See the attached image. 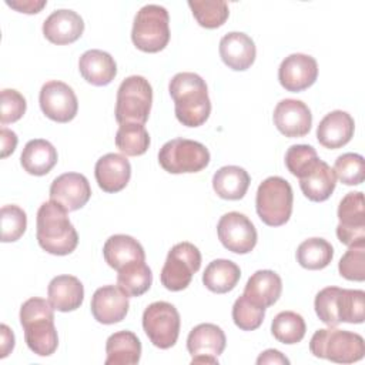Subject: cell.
<instances>
[{
  "instance_id": "obj_1",
  "label": "cell",
  "mask_w": 365,
  "mask_h": 365,
  "mask_svg": "<svg viewBox=\"0 0 365 365\" xmlns=\"http://www.w3.org/2000/svg\"><path fill=\"white\" fill-rule=\"evenodd\" d=\"M177 120L185 127L202 125L211 114L208 88L201 76L190 71L177 73L168 84Z\"/></svg>"
},
{
  "instance_id": "obj_2",
  "label": "cell",
  "mask_w": 365,
  "mask_h": 365,
  "mask_svg": "<svg viewBox=\"0 0 365 365\" xmlns=\"http://www.w3.org/2000/svg\"><path fill=\"white\" fill-rule=\"evenodd\" d=\"M68 211L54 201L40 205L36 217V237L38 245L53 255H68L77 244L78 235L68 218Z\"/></svg>"
},
{
  "instance_id": "obj_3",
  "label": "cell",
  "mask_w": 365,
  "mask_h": 365,
  "mask_svg": "<svg viewBox=\"0 0 365 365\" xmlns=\"http://www.w3.org/2000/svg\"><path fill=\"white\" fill-rule=\"evenodd\" d=\"M53 309L48 301L37 297L29 298L20 307V324L24 329V341L30 351L38 356H50L58 346Z\"/></svg>"
},
{
  "instance_id": "obj_4",
  "label": "cell",
  "mask_w": 365,
  "mask_h": 365,
  "mask_svg": "<svg viewBox=\"0 0 365 365\" xmlns=\"http://www.w3.org/2000/svg\"><path fill=\"white\" fill-rule=\"evenodd\" d=\"M309 351L317 358L338 364H352L364 358L365 342L356 332L329 327L315 331L309 341Z\"/></svg>"
},
{
  "instance_id": "obj_5",
  "label": "cell",
  "mask_w": 365,
  "mask_h": 365,
  "mask_svg": "<svg viewBox=\"0 0 365 365\" xmlns=\"http://www.w3.org/2000/svg\"><path fill=\"white\" fill-rule=\"evenodd\" d=\"M131 40L144 53H158L170 41V16L160 4H145L141 7L133 23Z\"/></svg>"
},
{
  "instance_id": "obj_6",
  "label": "cell",
  "mask_w": 365,
  "mask_h": 365,
  "mask_svg": "<svg viewBox=\"0 0 365 365\" xmlns=\"http://www.w3.org/2000/svg\"><path fill=\"white\" fill-rule=\"evenodd\" d=\"M294 192L289 182L278 175L265 178L255 195V208L261 221L269 227L284 225L292 212Z\"/></svg>"
},
{
  "instance_id": "obj_7",
  "label": "cell",
  "mask_w": 365,
  "mask_h": 365,
  "mask_svg": "<svg viewBox=\"0 0 365 365\" xmlns=\"http://www.w3.org/2000/svg\"><path fill=\"white\" fill-rule=\"evenodd\" d=\"M153 103V88L143 76H130L117 90L115 120L118 124H141L148 120Z\"/></svg>"
},
{
  "instance_id": "obj_8",
  "label": "cell",
  "mask_w": 365,
  "mask_h": 365,
  "mask_svg": "<svg viewBox=\"0 0 365 365\" xmlns=\"http://www.w3.org/2000/svg\"><path fill=\"white\" fill-rule=\"evenodd\" d=\"M158 163L170 174L198 173L210 164V151L198 141L174 138L160 148Z\"/></svg>"
},
{
  "instance_id": "obj_9",
  "label": "cell",
  "mask_w": 365,
  "mask_h": 365,
  "mask_svg": "<svg viewBox=\"0 0 365 365\" xmlns=\"http://www.w3.org/2000/svg\"><path fill=\"white\" fill-rule=\"evenodd\" d=\"M200 250L191 242H178L168 251L160 274L161 284L168 291H182L190 285L192 275L200 269Z\"/></svg>"
},
{
  "instance_id": "obj_10",
  "label": "cell",
  "mask_w": 365,
  "mask_h": 365,
  "mask_svg": "<svg viewBox=\"0 0 365 365\" xmlns=\"http://www.w3.org/2000/svg\"><path fill=\"white\" fill-rule=\"evenodd\" d=\"M180 325V314L170 302H153L143 312V329L151 344L160 349H168L175 345Z\"/></svg>"
},
{
  "instance_id": "obj_11",
  "label": "cell",
  "mask_w": 365,
  "mask_h": 365,
  "mask_svg": "<svg viewBox=\"0 0 365 365\" xmlns=\"http://www.w3.org/2000/svg\"><path fill=\"white\" fill-rule=\"evenodd\" d=\"M218 240L231 252L248 254L257 245V230L251 220L237 211L224 214L217 224Z\"/></svg>"
},
{
  "instance_id": "obj_12",
  "label": "cell",
  "mask_w": 365,
  "mask_h": 365,
  "mask_svg": "<svg viewBox=\"0 0 365 365\" xmlns=\"http://www.w3.org/2000/svg\"><path fill=\"white\" fill-rule=\"evenodd\" d=\"M43 114L56 123L71 121L78 111V101L73 88L58 80L43 84L38 96Z\"/></svg>"
},
{
  "instance_id": "obj_13",
  "label": "cell",
  "mask_w": 365,
  "mask_h": 365,
  "mask_svg": "<svg viewBox=\"0 0 365 365\" xmlns=\"http://www.w3.org/2000/svg\"><path fill=\"white\" fill-rule=\"evenodd\" d=\"M336 237L345 245L365 240V210L361 191L348 192L338 205Z\"/></svg>"
},
{
  "instance_id": "obj_14",
  "label": "cell",
  "mask_w": 365,
  "mask_h": 365,
  "mask_svg": "<svg viewBox=\"0 0 365 365\" xmlns=\"http://www.w3.org/2000/svg\"><path fill=\"white\" fill-rule=\"evenodd\" d=\"M318 77V64L312 56L294 53L285 57L278 68L279 84L292 93L311 87Z\"/></svg>"
},
{
  "instance_id": "obj_15",
  "label": "cell",
  "mask_w": 365,
  "mask_h": 365,
  "mask_svg": "<svg viewBox=\"0 0 365 365\" xmlns=\"http://www.w3.org/2000/svg\"><path fill=\"white\" fill-rule=\"evenodd\" d=\"M277 130L285 137H304L309 133L312 125V114L308 106L295 98L281 100L272 114Z\"/></svg>"
},
{
  "instance_id": "obj_16",
  "label": "cell",
  "mask_w": 365,
  "mask_h": 365,
  "mask_svg": "<svg viewBox=\"0 0 365 365\" xmlns=\"http://www.w3.org/2000/svg\"><path fill=\"white\" fill-rule=\"evenodd\" d=\"M90 197V182L80 173H64L56 177L50 185V200L58 202L67 211L83 208Z\"/></svg>"
},
{
  "instance_id": "obj_17",
  "label": "cell",
  "mask_w": 365,
  "mask_h": 365,
  "mask_svg": "<svg viewBox=\"0 0 365 365\" xmlns=\"http://www.w3.org/2000/svg\"><path fill=\"white\" fill-rule=\"evenodd\" d=\"M91 314L100 324L111 325L123 321L128 312V295L117 285H104L91 297Z\"/></svg>"
},
{
  "instance_id": "obj_18",
  "label": "cell",
  "mask_w": 365,
  "mask_h": 365,
  "mask_svg": "<svg viewBox=\"0 0 365 365\" xmlns=\"http://www.w3.org/2000/svg\"><path fill=\"white\" fill-rule=\"evenodd\" d=\"M84 31L81 16L73 10L60 9L53 11L43 23L44 37L57 46L74 43Z\"/></svg>"
},
{
  "instance_id": "obj_19",
  "label": "cell",
  "mask_w": 365,
  "mask_h": 365,
  "mask_svg": "<svg viewBox=\"0 0 365 365\" xmlns=\"http://www.w3.org/2000/svg\"><path fill=\"white\" fill-rule=\"evenodd\" d=\"M94 175L103 191L118 192L125 188L131 178V165L124 155L108 153L97 160Z\"/></svg>"
},
{
  "instance_id": "obj_20",
  "label": "cell",
  "mask_w": 365,
  "mask_h": 365,
  "mask_svg": "<svg viewBox=\"0 0 365 365\" xmlns=\"http://www.w3.org/2000/svg\"><path fill=\"white\" fill-rule=\"evenodd\" d=\"M302 194L315 202H322L331 197L336 185L334 170L321 158H317L298 177Z\"/></svg>"
},
{
  "instance_id": "obj_21",
  "label": "cell",
  "mask_w": 365,
  "mask_h": 365,
  "mask_svg": "<svg viewBox=\"0 0 365 365\" xmlns=\"http://www.w3.org/2000/svg\"><path fill=\"white\" fill-rule=\"evenodd\" d=\"M220 56L225 66L235 71H244L250 68L257 56L254 40L241 31L227 33L220 40Z\"/></svg>"
},
{
  "instance_id": "obj_22",
  "label": "cell",
  "mask_w": 365,
  "mask_h": 365,
  "mask_svg": "<svg viewBox=\"0 0 365 365\" xmlns=\"http://www.w3.org/2000/svg\"><path fill=\"white\" fill-rule=\"evenodd\" d=\"M355 123L349 113L335 110L328 113L317 127V138L325 148H341L348 144L354 135Z\"/></svg>"
},
{
  "instance_id": "obj_23",
  "label": "cell",
  "mask_w": 365,
  "mask_h": 365,
  "mask_svg": "<svg viewBox=\"0 0 365 365\" xmlns=\"http://www.w3.org/2000/svg\"><path fill=\"white\" fill-rule=\"evenodd\" d=\"M78 70L83 78L93 86H107L117 76V64L107 51L91 48L81 54Z\"/></svg>"
},
{
  "instance_id": "obj_24",
  "label": "cell",
  "mask_w": 365,
  "mask_h": 365,
  "mask_svg": "<svg viewBox=\"0 0 365 365\" xmlns=\"http://www.w3.org/2000/svg\"><path fill=\"white\" fill-rule=\"evenodd\" d=\"M47 297L51 307L60 312H70L83 304L84 287L77 277L57 275L47 288Z\"/></svg>"
},
{
  "instance_id": "obj_25",
  "label": "cell",
  "mask_w": 365,
  "mask_h": 365,
  "mask_svg": "<svg viewBox=\"0 0 365 365\" xmlns=\"http://www.w3.org/2000/svg\"><path fill=\"white\" fill-rule=\"evenodd\" d=\"M282 292L281 277L271 269H258L254 272L244 288V295L254 304L268 308L274 305Z\"/></svg>"
},
{
  "instance_id": "obj_26",
  "label": "cell",
  "mask_w": 365,
  "mask_h": 365,
  "mask_svg": "<svg viewBox=\"0 0 365 365\" xmlns=\"http://www.w3.org/2000/svg\"><path fill=\"white\" fill-rule=\"evenodd\" d=\"M227 338L224 331L215 324H200L194 327L187 338V349L191 356L217 358L225 349Z\"/></svg>"
},
{
  "instance_id": "obj_27",
  "label": "cell",
  "mask_w": 365,
  "mask_h": 365,
  "mask_svg": "<svg viewBox=\"0 0 365 365\" xmlns=\"http://www.w3.org/2000/svg\"><path fill=\"white\" fill-rule=\"evenodd\" d=\"M103 255L106 262L115 271L130 262L145 261V252L143 245L135 238L125 234L111 235L104 242Z\"/></svg>"
},
{
  "instance_id": "obj_28",
  "label": "cell",
  "mask_w": 365,
  "mask_h": 365,
  "mask_svg": "<svg viewBox=\"0 0 365 365\" xmlns=\"http://www.w3.org/2000/svg\"><path fill=\"white\" fill-rule=\"evenodd\" d=\"M57 150L54 145L43 138L30 140L20 155L21 167L31 175H46L57 164Z\"/></svg>"
},
{
  "instance_id": "obj_29",
  "label": "cell",
  "mask_w": 365,
  "mask_h": 365,
  "mask_svg": "<svg viewBox=\"0 0 365 365\" xmlns=\"http://www.w3.org/2000/svg\"><path fill=\"white\" fill-rule=\"evenodd\" d=\"M106 365H135L141 358V342L131 331L111 334L106 342Z\"/></svg>"
},
{
  "instance_id": "obj_30",
  "label": "cell",
  "mask_w": 365,
  "mask_h": 365,
  "mask_svg": "<svg viewBox=\"0 0 365 365\" xmlns=\"http://www.w3.org/2000/svg\"><path fill=\"white\" fill-rule=\"evenodd\" d=\"M251 178L250 174L238 165L221 167L212 177V188L220 198L224 200H241L248 187Z\"/></svg>"
},
{
  "instance_id": "obj_31",
  "label": "cell",
  "mask_w": 365,
  "mask_h": 365,
  "mask_svg": "<svg viewBox=\"0 0 365 365\" xmlns=\"http://www.w3.org/2000/svg\"><path fill=\"white\" fill-rule=\"evenodd\" d=\"M241 278L240 267L232 262L231 259H214L211 261L204 274H202V284L207 289L215 294H225L235 288Z\"/></svg>"
},
{
  "instance_id": "obj_32",
  "label": "cell",
  "mask_w": 365,
  "mask_h": 365,
  "mask_svg": "<svg viewBox=\"0 0 365 365\" xmlns=\"http://www.w3.org/2000/svg\"><path fill=\"white\" fill-rule=\"evenodd\" d=\"M153 274L145 261H134L117 271V285L128 297H140L150 289Z\"/></svg>"
},
{
  "instance_id": "obj_33",
  "label": "cell",
  "mask_w": 365,
  "mask_h": 365,
  "mask_svg": "<svg viewBox=\"0 0 365 365\" xmlns=\"http://www.w3.org/2000/svg\"><path fill=\"white\" fill-rule=\"evenodd\" d=\"M334 258L332 245L324 238H308L297 248V261L305 269H322Z\"/></svg>"
},
{
  "instance_id": "obj_34",
  "label": "cell",
  "mask_w": 365,
  "mask_h": 365,
  "mask_svg": "<svg viewBox=\"0 0 365 365\" xmlns=\"http://www.w3.org/2000/svg\"><path fill=\"white\" fill-rule=\"evenodd\" d=\"M115 145L125 155H143L150 147L148 131L141 124H120L115 133Z\"/></svg>"
},
{
  "instance_id": "obj_35",
  "label": "cell",
  "mask_w": 365,
  "mask_h": 365,
  "mask_svg": "<svg viewBox=\"0 0 365 365\" xmlns=\"http://www.w3.org/2000/svg\"><path fill=\"white\" fill-rule=\"evenodd\" d=\"M307 325L304 318L294 311H282L275 315L271 324L274 338L282 344L292 345L305 336Z\"/></svg>"
},
{
  "instance_id": "obj_36",
  "label": "cell",
  "mask_w": 365,
  "mask_h": 365,
  "mask_svg": "<svg viewBox=\"0 0 365 365\" xmlns=\"http://www.w3.org/2000/svg\"><path fill=\"white\" fill-rule=\"evenodd\" d=\"M188 6L197 23L204 29H217L230 16L228 4L224 0H190Z\"/></svg>"
},
{
  "instance_id": "obj_37",
  "label": "cell",
  "mask_w": 365,
  "mask_h": 365,
  "mask_svg": "<svg viewBox=\"0 0 365 365\" xmlns=\"http://www.w3.org/2000/svg\"><path fill=\"white\" fill-rule=\"evenodd\" d=\"M365 311V292L362 289L339 288L336 297V314L339 322L362 324Z\"/></svg>"
},
{
  "instance_id": "obj_38",
  "label": "cell",
  "mask_w": 365,
  "mask_h": 365,
  "mask_svg": "<svg viewBox=\"0 0 365 365\" xmlns=\"http://www.w3.org/2000/svg\"><path fill=\"white\" fill-rule=\"evenodd\" d=\"M335 177L345 185H359L365 178V160L361 154L345 153L335 160Z\"/></svg>"
},
{
  "instance_id": "obj_39",
  "label": "cell",
  "mask_w": 365,
  "mask_h": 365,
  "mask_svg": "<svg viewBox=\"0 0 365 365\" xmlns=\"http://www.w3.org/2000/svg\"><path fill=\"white\" fill-rule=\"evenodd\" d=\"M338 271L348 281L362 282L365 279V240L348 247L338 262Z\"/></svg>"
},
{
  "instance_id": "obj_40",
  "label": "cell",
  "mask_w": 365,
  "mask_h": 365,
  "mask_svg": "<svg viewBox=\"0 0 365 365\" xmlns=\"http://www.w3.org/2000/svg\"><path fill=\"white\" fill-rule=\"evenodd\" d=\"M265 308L251 302L244 294L232 305V321L242 331H254L261 327Z\"/></svg>"
},
{
  "instance_id": "obj_41",
  "label": "cell",
  "mask_w": 365,
  "mask_h": 365,
  "mask_svg": "<svg viewBox=\"0 0 365 365\" xmlns=\"http://www.w3.org/2000/svg\"><path fill=\"white\" fill-rule=\"evenodd\" d=\"M27 228V215L19 205H3L1 207V241L13 242L17 241Z\"/></svg>"
},
{
  "instance_id": "obj_42",
  "label": "cell",
  "mask_w": 365,
  "mask_h": 365,
  "mask_svg": "<svg viewBox=\"0 0 365 365\" xmlns=\"http://www.w3.org/2000/svg\"><path fill=\"white\" fill-rule=\"evenodd\" d=\"M339 288L338 287H327L322 288L314 301V308L318 318L328 327H336L339 322L336 314V297Z\"/></svg>"
},
{
  "instance_id": "obj_43",
  "label": "cell",
  "mask_w": 365,
  "mask_h": 365,
  "mask_svg": "<svg viewBox=\"0 0 365 365\" xmlns=\"http://www.w3.org/2000/svg\"><path fill=\"white\" fill-rule=\"evenodd\" d=\"M318 157L315 148L308 144L291 145L285 153V165L288 171L297 178L307 170Z\"/></svg>"
},
{
  "instance_id": "obj_44",
  "label": "cell",
  "mask_w": 365,
  "mask_h": 365,
  "mask_svg": "<svg viewBox=\"0 0 365 365\" xmlns=\"http://www.w3.org/2000/svg\"><path fill=\"white\" fill-rule=\"evenodd\" d=\"M27 103L26 98L13 88L1 90V103H0V123L9 124L20 120L26 113Z\"/></svg>"
},
{
  "instance_id": "obj_45",
  "label": "cell",
  "mask_w": 365,
  "mask_h": 365,
  "mask_svg": "<svg viewBox=\"0 0 365 365\" xmlns=\"http://www.w3.org/2000/svg\"><path fill=\"white\" fill-rule=\"evenodd\" d=\"M0 143H1V158L9 157L17 145V135L14 131L1 127L0 128Z\"/></svg>"
},
{
  "instance_id": "obj_46",
  "label": "cell",
  "mask_w": 365,
  "mask_h": 365,
  "mask_svg": "<svg viewBox=\"0 0 365 365\" xmlns=\"http://www.w3.org/2000/svg\"><path fill=\"white\" fill-rule=\"evenodd\" d=\"M7 6L21 11V13H27V14H34V13H38L46 4L47 1L41 0V1H33V0H23V1H6Z\"/></svg>"
},
{
  "instance_id": "obj_47",
  "label": "cell",
  "mask_w": 365,
  "mask_h": 365,
  "mask_svg": "<svg viewBox=\"0 0 365 365\" xmlns=\"http://www.w3.org/2000/svg\"><path fill=\"white\" fill-rule=\"evenodd\" d=\"M0 335H1L0 358H6L14 348V334L6 324H1L0 325Z\"/></svg>"
},
{
  "instance_id": "obj_48",
  "label": "cell",
  "mask_w": 365,
  "mask_h": 365,
  "mask_svg": "<svg viewBox=\"0 0 365 365\" xmlns=\"http://www.w3.org/2000/svg\"><path fill=\"white\" fill-rule=\"evenodd\" d=\"M257 364H289V359L277 349H267L257 358Z\"/></svg>"
},
{
  "instance_id": "obj_49",
  "label": "cell",
  "mask_w": 365,
  "mask_h": 365,
  "mask_svg": "<svg viewBox=\"0 0 365 365\" xmlns=\"http://www.w3.org/2000/svg\"><path fill=\"white\" fill-rule=\"evenodd\" d=\"M191 364H212V365H217L218 364V359L217 358H212V356H192L191 359Z\"/></svg>"
}]
</instances>
